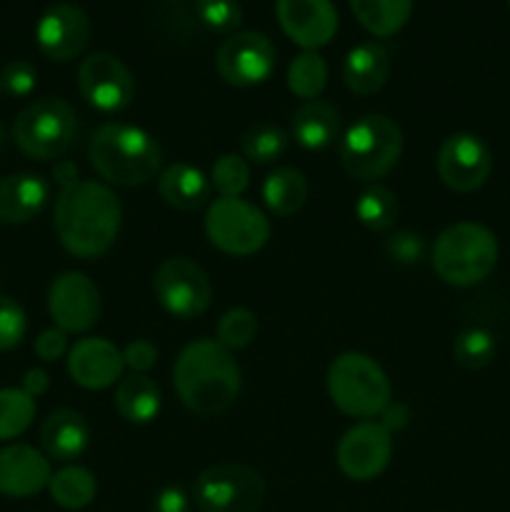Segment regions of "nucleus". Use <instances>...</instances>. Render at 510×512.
Returning <instances> with one entry per match:
<instances>
[{
  "label": "nucleus",
  "instance_id": "nucleus-14",
  "mask_svg": "<svg viewBox=\"0 0 510 512\" xmlns=\"http://www.w3.org/2000/svg\"><path fill=\"white\" fill-rule=\"evenodd\" d=\"M100 308V290L88 275L68 270L50 283L48 313L63 333H88L100 320Z\"/></svg>",
  "mask_w": 510,
  "mask_h": 512
},
{
  "label": "nucleus",
  "instance_id": "nucleus-45",
  "mask_svg": "<svg viewBox=\"0 0 510 512\" xmlns=\"http://www.w3.org/2000/svg\"><path fill=\"white\" fill-rule=\"evenodd\" d=\"M53 178L58 180L60 188H65V185H73L78 178V165L70 163V160H58L55 163V170H53Z\"/></svg>",
  "mask_w": 510,
  "mask_h": 512
},
{
  "label": "nucleus",
  "instance_id": "nucleus-17",
  "mask_svg": "<svg viewBox=\"0 0 510 512\" xmlns=\"http://www.w3.org/2000/svg\"><path fill=\"white\" fill-rule=\"evenodd\" d=\"M283 33L303 50H318L338 33V10L330 0H275Z\"/></svg>",
  "mask_w": 510,
  "mask_h": 512
},
{
  "label": "nucleus",
  "instance_id": "nucleus-3",
  "mask_svg": "<svg viewBox=\"0 0 510 512\" xmlns=\"http://www.w3.org/2000/svg\"><path fill=\"white\" fill-rule=\"evenodd\" d=\"M93 168L103 180L120 188L145 185L160 173L163 148L148 130L130 123H105L88 145Z\"/></svg>",
  "mask_w": 510,
  "mask_h": 512
},
{
  "label": "nucleus",
  "instance_id": "nucleus-19",
  "mask_svg": "<svg viewBox=\"0 0 510 512\" xmlns=\"http://www.w3.org/2000/svg\"><path fill=\"white\" fill-rule=\"evenodd\" d=\"M50 460L33 445L15 443L0 450V495L30 498L48 488Z\"/></svg>",
  "mask_w": 510,
  "mask_h": 512
},
{
  "label": "nucleus",
  "instance_id": "nucleus-24",
  "mask_svg": "<svg viewBox=\"0 0 510 512\" xmlns=\"http://www.w3.org/2000/svg\"><path fill=\"white\" fill-rule=\"evenodd\" d=\"M340 113L328 100H308L290 118V138L305 150H323L338 138Z\"/></svg>",
  "mask_w": 510,
  "mask_h": 512
},
{
  "label": "nucleus",
  "instance_id": "nucleus-6",
  "mask_svg": "<svg viewBox=\"0 0 510 512\" xmlns=\"http://www.w3.org/2000/svg\"><path fill=\"white\" fill-rule=\"evenodd\" d=\"M328 395L348 418L368 420L390 405L393 390L385 370L365 353H340L328 368Z\"/></svg>",
  "mask_w": 510,
  "mask_h": 512
},
{
  "label": "nucleus",
  "instance_id": "nucleus-1",
  "mask_svg": "<svg viewBox=\"0 0 510 512\" xmlns=\"http://www.w3.org/2000/svg\"><path fill=\"white\" fill-rule=\"evenodd\" d=\"M123 225L120 198L98 180H75L55 198L53 228L60 245L80 260L108 253Z\"/></svg>",
  "mask_w": 510,
  "mask_h": 512
},
{
  "label": "nucleus",
  "instance_id": "nucleus-16",
  "mask_svg": "<svg viewBox=\"0 0 510 512\" xmlns=\"http://www.w3.org/2000/svg\"><path fill=\"white\" fill-rule=\"evenodd\" d=\"M35 40L45 58L68 63L78 58L90 43V20L78 5H50L35 25Z\"/></svg>",
  "mask_w": 510,
  "mask_h": 512
},
{
  "label": "nucleus",
  "instance_id": "nucleus-41",
  "mask_svg": "<svg viewBox=\"0 0 510 512\" xmlns=\"http://www.w3.org/2000/svg\"><path fill=\"white\" fill-rule=\"evenodd\" d=\"M68 353V333L60 328H48L35 338V355L43 363H55Z\"/></svg>",
  "mask_w": 510,
  "mask_h": 512
},
{
  "label": "nucleus",
  "instance_id": "nucleus-27",
  "mask_svg": "<svg viewBox=\"0 0 510 512\" xmlns=\"http://www.w3.org/2000/svg\"><path fill=\"white\" fill-rule=\"evenodd\" d=\"M308 180L298 168H278L265 178L263 200L268 210L278 218L298 213L308 200Z\"/></svg>",
  "mask_w": 510,
  "mask_h": 512
},
{
  "label": "nucleus",
  "instance_id": "nucleus-12",
  "mask_svg": "<svg viewBox=\"0 0 510 512\" xmlns=\"http://www.w3.org/2000/svg\"><path fill=\"white\" fill-rule=\"evenodd\" d=\"M275 60H278V53L268 35L243 30V33H233L223 40L218 55H215V68L228 85L253 88L270 78Z\"/></svg>",
  "mask_w": 510,
  "mask_h": 512
},
{
  "label": "nucleus",
  "instance_id": "nucleus-30",
  "mask_svg": "<svg viewBox=\"0 0 510 512\" xmlns=\"http://www.w3.org/2000/svg\"><path fill=\"white\" fill-rule=\"evenodd\" d=\"M328 85V65L318 50H303L288 68V88L295 98L318 100Z\"/></svg>",
  "mask_w": 510,
  "mask_h": 512
},
{
  "label": "nucleus",
  "instance_id": "nucleus-34",
  "mask_svg": "<svg viewBox=\"0 0 510 512\" xmlns=\"http://www.w3.org/2000/svg\"><path fill=\"white\" fill-rule=\"evenodd\" d=\"M210 185L218 190L220 198H240L250 185V165L240 155H220L210 170Z\"/></svg>",
  "mask_w": 510,
  "mask_h": 512
},
{
  "label": "nucleus",
  "instance_id": "nucleus-47",
  "mask_svg": "<svg viewBox=\"0 0 510 512\" xmlns=\"http://www.w3.org/2000/svg\"><path fill=\"white\" fill-rule=\"evenodd\" d=\"M508 8H510V0H508Z\"/></svg>",
  "mask_w": 510,
  "mask_h": 512
},
{
  "label": "nucleus",
  "instance_id": "nucleus-11",
  "mask_svg": "<svg viewBox=\"0 0 510 512\" xmlns=\"http://www.w3.org/2000/svg\"><path fill=\"white\" fill-rule=\"evenodd\" d=\"M390 458H393V433L375 420L353 425L335 448V463L340 473L355 483H368L383 475Z\"/></svg>",
  "mask_w": 510,
  "mask_h": 512
},
{
  "label": "nucleus",
  "instance_id": "nucleus-22",
  "mask_svg": "<svg viewBox=\"0 0 510 512\" xmlns=\"http://www.w3.org/2000/svg\"><path fill=\"white\" fill-rule=\"evenodd\" d=\"M88 443L90 428L83 415L75 410H53L40 428V445H43L45 455L60 460V463L80 458L88 450Z\"/></svg>",
  "mask_w": 510,
  "mask_h": 512
},
{
  "label": "nucleus",
  "instance_id": "nucleus-18",
  "mask_svg": "<svg viewBox=\"0 0 510 512\" xmlns=\"http://www.w3.org/2000/svg\"><path fill=\"white\" fill-rule=\"evenodd\" d=\"M125 360L115 343L105 338H83L68 350V373L85 390H105L123 378Z\"/></svg>",
  "mask_w": 510,
  "mask_h": 512
},
{
  "label": "nucleus",
  "instance_id": "nucleus-5",
  "mask_svg": "<svg viewBox=\"0 0 510 512\" xmlns=\"http://www.w3.org/2000/svg\"><path fill=\"white\" fill-rule=\"evenodd\" d=\"M403 155V130L393 118L370 113L355 120L340 140V165L345 175L363 183H378Z\"/></svg>",
  "mask_w": 510,
  "mask_h": 512
},
{
  "label": "nucleus",
  "instance_id": "nucleus-9",
  "mask_svg": "<svg viewBox=\"0 0 510 512\" xmlns=\"http://www.w3.org/2000/svg\"><path fill=\"white\" fill-rule=\"evenodd\" d=\"M205 235L223 253L245 258L268 243L270 220L248 200L218 198L205 213Z\"/></svg>",
  "mask_w": 510,
  "mask_h": 512
},
{
  "label": "nucleus",
  "instance_id": "nucleus-28",
  "mask_svg": "<svg viewBox=\"0 0 510 512\" xmlns=\"http://www.w3.org/2000/svg\"><path fill=\"white\" fill-rule=\"evenodd\" d=\"M48 490L53 503H58L60 508L83 510L95 500L98 483H95V475L88 468L68 465V468H60L58 473L50 475Z\"/></svg>",
  "mask_w": 510,
  "mask_h": 512
},
{
  "label": "nucleus",
  "instance_id": "nucleus-35",
  "mask_svg": "<svg viewBox=\"0 0 510 512\" xmlns=\"http://www.w3.org/2000/svg\"><path fill=\"white\" fill-rule=\"evenodd\" d=\"M215 335H218L215 340L223 348H228L230 353L240 348H248L255 340V335H258V318L248 308H230L220 315Z\"/></svg>",
  "mask_w": 510,
  "mask_h": 512
},
{
  "label": "nucleus",
  "instance_id": "nucleus-13",
  "mask_svg": "<svg viewBox=\"0 0 510 512\" xmlns=\"http://www.w3.org/2000/svg\"><path fill=\"white\" fill-rule=\"evenodd\" d=\"M78 88L85 103L100 113H120L135 98V80L128 65L113 53H90L80 63Z\"/></svg>",
  "mask_w": 510,
  "mask_h": 512
},
{
  "label": "nucleus",
  "instance_id": "nucleus-2",
  "mask_svg": "<svg viewBox=\"0 0 510 512\" xmlns=\"http://www.w3.org/2000/svg\"><path fill=\"white\" fill-rule=\"evenodd\" d=\"M240 365L213 338L185 345L173 365V388L180 403L198 415L223 413L240 393Z\"/></svg>",
  "mask_w": 510,
  "mask_h": 512
},
{
  "label": "nucleus",
  "instance_id": "nucleus-21",
  "mask_svg": "<svg viewBox=\"0 0 510 512\" xmlns=\"http://www.w3.org/2000/svg\"><path fill=\"white\" fill-rule=\"evenodd\" d=\"M210 188L213 185H210V178H205L203 170L183 160L158 173V195L165 205L180 213H193L208 205Z\"/></svg>",
  "mask_w": 510,
  "mask_h": 512
},
{
  "label": "nucleus",
  "instance_id": "nucleus-36",
  "mask_svg": "<svg viewBox=\"0 0 510 512\" xmlns=\"http://www.w3.org/2000/svg\"><path fill=\"white\" fill-rule=\"evenodd\" d=\"M195 13L200 23L215 33H233L243 20L240 5L235 0H195Z\"/></svg>",
  "mask_w": 510,
  "mask_h": 512
},
{
  "label": "nucleus",
  "instance_id": "nucleus-7",
  "mask_svg": "<svg viewBox=\"0 0 510 512\" xmlns=\"http://www.w3.org/2000/svg\"><path fill=\"white\" fill-rule=\"evenodd\" d=\"M75 130V110L63 98L45 95L20 110L13 123V140L30 160H55L68 153Z\"/></svg>",
  "mask_w": 510,
  "mask_h": 512
},
{
  "label": "nucleus",
  "instance_id": "nucleus-10",
  "mask_svg": "<svg viewBox=\"0 0 510 512\" xmlns=\"http://www.w3.org/2000/svg\"><path fill=\"white\" fill-rule=\"evenodd\" d=\"M155 300L173 318L190 320L203 315L213 300V288L198 263L188 258H168L153 275Z\"/></svg>",
  "mask_w": 510,
  "mask_h": 512
},
{
  "label": "nucleus",
  "instance_id": "nucleus-26",
  "mask_svg": "<svg viewBox=\"0 0 510 512\" xmlns=\"http://www.w3.org/2000/svg\"><path fill=\"white\" fill-rule=\"evenodd\" d=\"M358 23L375 38L400 33L413 15V0H348Z\"/></svg>",
  "mask_w": 510,
  "mask_h": 512
},
{
  "label": "nucleus",
  "instance_id": "nucleus-31",
  "mask_svg": "<svg viewBox=\"0 0 510 512\" xmlns=\"http://www.w3.org/2000/svg\"><path fill=\"white\" fill-rule=\"evenodd\" d=\"M290 135L275 123H258L250 130H245L240 148L243 155L255 165H268L283 158L288 153Z\"/></svg>",
  "mask_w": 510,
  "mask_h": 512
},
{
  "label": "nucleus",
  "instance_id": "nucleus-32",
  "mask_svg": "<svg viewBox=\"0 0 510 512\" xmlns=\"http://www.w3.org/2000/svg\"><path fill=\"white\" fill-rule=\"evenodd\" d=\"M35 410V398H30L23 388L0 390V443L20 438L33 423Z\"/></svg>",
  "mask_w": 510,
  "mask_h": 512
},
{
  "label": "nucleus",
  "instance_id": "nucleus-29",
  "mask_svg": "<svg viewBox=\"0 0 510 512\" xmlns=\"http://www.w3.org/2000/svg\"><path fill=\"white\" fill-rule=\"evenodd\" d=\"M355 218L368 230H375V233L390 230L395 225V218H398V198L385 185H368L355 200Z\"/></svg>",
  "mask_w": 510,
  "mask_h": 512
},
{
  "label": "nucleus",
  "instance_id": "nucleus-20",
  "mask_svg": "<svg viewBox=\"0 0 510 512\" xmlns=\"http://www.w3.org/2000/svg\"><path fill=\"white\" fill-rule=\"evenodd\" d=\"M50 198V188L40 175L13 173L0 180V223L23 225L40 215Z\"/></svg>",
  "mask_w": 510,
  "mask_h": 512
},
{
  "label": "nucleus",
  "instance_id": "nucleus-42",
  "mask_svg": "<svg viewBox=\"0 0 510 512\" xmlns=\"http://www.w3.org/2000/svg\"><path fill=\"white\" fill-rule=\"evenodd\" d=\"M190 500L185 495L183 488L178 485H168V488L160 490L153 500V512H188Z\"/></svg>",
  "mask_w": 510,
  "mask_h": 512
},
{
  "label": "nucleus",
  "instance_id": "nucleus-38",
  "mask_svg": "<svg viewBox=\"0 0 510 512\" xmlns=\"http://www.w3.org/2000/svg\"><path fill=\"white\" fill-rule=\"evenodd\" d=\"M35 83H38V70L28 60H10L0 73V90L13 98H25L33 93Z\"/></svg>",
  "mask_w": 510,
  "mask_h": 512
},
{
  "label": "nucleus",
  "instance_id": "nucleus-23",
  "mask_svg": "<svg viewBox=\"0 0 510 512\" xmlns=\"http://www.w3.org/2000/svg\"><path fill=\"white\" fill-rule=\"evenodd\" d=\"M390 75V53L385 45L375 43H360L345 55L343 63V80L348 90L355 95H375Z\"/></svg>",
  "mask_w": 510,
  "mask_h": 512
},
{
  "label": "nucleus",
  "instance_id": "nucleus-40",
  "mask_svg": "<svg viewBox=\"0 0 510 512\" xmlns=\"http://www.w3.org/2000/svg\"><path fill=\"white\" fill-rule=\"evenodd\" d=\"M125 368H130L133 373H148L155 363H158V348H155L150 340H133V343L125 345L123 350Z\"/></svg>",
  "mask_w": 510,
  "mask_h": 512
},
{
  "label": "nucleus",
  "instance_id": "nucleus-39",
  "mask_svg": "<svg viewBox=\"0 0 510 512\" xmlns=\"http://www.w3.org/2000/svg\"><path fill=\"white\" fill-rule=\"evenodd\" d=\"M385 250H388L390 258L398 260V263H405V265L420 263L425 255L423 238L415 233H408V230L390 235V238L385 240Z\"/></svg>",
  "mask_w": 510,
  "mask_h": 512
},
{
  "label": "nucleus",
  "instance_id": "nucleus-33",
  "mask_svg": "<svg viewBox=\"0 0 510 512\" xmlns=\"http://www.w3.org/2000/svg\"><path fill=\"white\" fill-rule=\"evenodd\" d=\"M495 338L490 330L483 328H470L455 338L453 343V358L460 368L465 370H480L485 365H490V360L495 358Z\"/></svg>",
  "mask_w": 510,
  "mask_h": 512
},
{
  "label": "nucleus",
  "instance_id": "nucleus-46",
  "mask_svg": "<svg viewBox=\"0 0 510 512\" xmlns=\"http://www.w3.org/2000/svg\"><path fill=\"white\" fill-rule=\"evenodd\" d=\"M5 148H8V133H5V128L0 125V155L5 153Z\"/></svg>",
  "mask_w": 510,
  "mask_h": 512
},
{
  "label": "nucleus",
  "instance_id": "nucleus-8",
  "mask_svg": "<svg viewBox=\"0 0 510 512\" xmlns=\"http://www.w3.org/2000/svg\"><path fill=\"white\" fill-rule=\"evenodd\" d=\"M193 500L200 512H258L265 500V480L248 465H210L195 478Z\"/></svg>",
  "mask_w": 510,
  "mask_h": 512
},
{
  "label": "nucleus",
  "instance_id": "nucleus-37",
  "mask_svg": "<svg viewBox=\"0 0 510 512\" xmlns=\"http://www.w3.org/2000/svg\"><path fill=\"white\" fill-rule=\"evenodd\" d=\"M25 333H28L25 310L13 298L0 295V353L18 348L23 343Z\"/></svg>",
  "mask_w": 510,
  "mask_h": 512
},
{
  "label": "nucleus",
  "instance_id": "nucleus-44",
  "mask_svg": "<svg viewBox=\"0 0 510 512\" xmlns=\"http://www.w3.org/2000/svg\"><path fill=\"white\" fill-rule=\"evenodd\" d=\"M380 423L385 425V428L390 430V433H393V430H400V428H405V425H408V418H410V413H408V408H405L403 403H390L388 408L383 410V413H380Z\"/></svg>",
  "mask_w": 510,
  "mask_h": 512
},
{
  "label": "nucleus",
  "instance_id": "nucleus-43",
  "mask_svg": "<svg viewBox=\"0 0 510 512\" xmlns=\"http://www.w3.org/2000/svg\"><path fill=\"white\" fill-rule=\"evenodd\" d=\"M20 388H23L25 393L30 395V398H40V395H43L45 390L50 388L48 373H45V370H40V368L28 370V373L23 375V385H20Z\"/></svg>",
  "mask_w": 510,
  "mask_h": 512
},
{
  "label": "nucleus",
  "instance_id": "nucleus-15",
  "mask_svg": "<svg viewBox=\"0 0 510 512\" xmlns=\"http://www.w3.org/2000/svg\"><path fill=\"white\" fill-rule=\"evenodd\" d=\"M493 170L490 148L473 133H453L438 150V175L445 188L473 193L483 188Z\"/></svg>",
  "mask_w": 510,
  "mask_h": 512
},
{
  "label": "nucleus",
  "instance_id": "nucleus-25",
  "mask_svg": "<svg viewBox=\"0 0 510 512\" xmlns=\"http://www.w3.org/2000/svg\"><path fill=\"white\" fill-rule=\"evenodd\" d=\"M160 405H163V398H160L158 383L143 373L123 378L115 390V408H118L120 418H125L128 423H153L160 413Z\"/></svg>",
  "mask_w": 510,
  "mask_h": 512
},
{
  "label": "nucleus",
  "instance_id": "nucleus-4",
  "mask_svg": "<svg viewBox=\"0 0 510 512\" xmlns=\"http://www.w3.org/2000/svg\"><path fill=\"white\" fill-rule=\"evenodd\" d=\"M430 263L443 283L470 288L493 273L498 263V238L493 230L473 220L453 223L435 238Z\"/></svg>",
  "mask_w": 510,
  "mask_h": 512
}]
</instances>
